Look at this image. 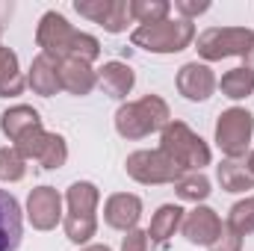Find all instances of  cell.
<instances>
[{"label": "cell", "instance_id": "obj_1", "mask_svg": "<svg viewBox=\"0 0 254 251\" xmlns=\"http://www.w3.org/2000/svg\"><path fill=\"white\" fill-rule=\"evenodd\" d=\"M36 45L42 48V54L54 63L63 60H83V63H95L101 57V42L89 33H80L68 24V18L60 12H45L39 27H36Z\"/></svg>", "mask_w": 254, "mask_h": 251}, {"label": "cell", "instance_id": "obj_2", "mask_svg": "<svg viewBox=\"0 0 254 251\" xmlns=\"http://www.w3.org/2000/svg\"><path fill=\"white\" fill-rule=\"evenodd\" d=\"M98 201H101V192L89 181H77L65 192L68 213L63 216V228H65V237L74 246H86L95 237V231H98V216H95Z\"/></svg>", "mask_w": 254, "mask_h": 251}, {"label": "cell", "instance_id": "obj_3", "mask_svg": "<svg viewBox=\"0 0 254 251\" xmlns=\"http://www.w3.org/2000/svg\"><path fill=\"white\" fill-rule=\"evenodd\" d=\"M160 151L181 172H201L213 160L210 145L190 125H184V122H169V125L160 130Z\"/></svg>", "mask_w": 254, "mask_h": 251}, {"label": "cell", "instance_id": "obj_4", "mask_svg": "<svg viewBox=\"0 0 254 251\" xmlns=\"http://www.w3.org/2000/svg\"><path fill=\"white\" fill-rule=\"evenodd\" d=\"M172 122L169 104L160 95H145L139 101H127L116 113V130L125 139H145Z\"/></svg>", "mask_w": 254, "mask_h": 251}, {"label": "cell", "instance_id": "obj_5", "mask_svg": "<svg viewBox=\"0 0 254 251\" xmlns=\"http://www.w3.org/2000/svg\"><path fill=\"white\" fill-rule=\"evenodd\" d=\"M130 42L148 54H181L195 42V24L192 21H160V24H145L130 33Z\"/></svg>", "mask_w": 254, "mask_h": 251}, {"label": "cell", "instance_id": "obj_6", "mask_svg": "<svg viewBox=\"0 0 254 251\" xmlns=\"http://www.w3.org/2000/svg\"><path fill=\"white\" fill-rule=\"evenodd\" d=\"M254 39L249 27H210L195 39V51L204 63H219L228 57H246Z\"/></svg>", "mask_w": 254, "mask_h": 251}, {"label": "cell", "instance_id": "obj_7", "mask_svg": "<svg viewBox=\"0 0 254 251\" xmlns=\"http://www.w3.org/2000/svg\"><path fill=\"white\" fill-rule=\"evenodd\" d=\"M254 136V116L243 107H231L216 119V145L228 160H240L249 154Z\"/></svg>", "mask_w": 254, "mask_h": 251}, {"label": "cell", "instance_id": "obj_8", "mask_svg": "<svg viewBox=\"0 0 254 251\" xmlns=\"http://www.w3.org/2000/svg\"><path fill=\"white\" fill-rule=\"evenodd\" d=\"M125 169L136 184H145V187L178 184L181 175H187V172H181L160 148H157V151H133V154L127 157Z\"/></svg>", "mask_w": 254, "mask_h": 251}, {"label": "cell", "instance_id": "obj_9", "mask_svg": "<svg viewBox=\"0 0 254 251\" xmlns=\"http://www.w3.org/2000/svg\"><path fill=\"white\" fill-rule=\"evenodd\" d=\"M27 219L36 231H54L63 222V195L54 187H36L27 198Z\"/></svg>", "mask_w": 254, "mask_h": 251}, {"label": "cell", "instance_id": "obj_10", "mask_svg": "<svg viewBox=\"0 0 254 251\" xmlns=\"http://www.w3.org/2000/svg\"><path fill=\"white\" fill-rule=\"evenodd\" d=\"M216 74L207 63H187L181 65L178 71V92L187 98V101H207L213 92H216Z\"/></svg>", "mask_w": 254, "mask_h": 251}, {"label": "cell", "instance_id": "obj_11", "mask_svg": "<svg viewBox=\"0 0 254 251\" xmlns=\"http://www.w3.org/2000/svg\"><path fill=\"white\" fill-rule=\"evenodd\" d=\"M222 219H219V213L216 210H210V207H195L190 210L187 216H184V225H181V231H184V237L190 240L192 246H213V240L222 234Z\"/></svg>", "mask_w": 254, "mask_h": 251}, {"label": "cell", "instance_id": "obj_12", "mask_svg": "<svg viewBox=\"0 0 254 251\" xmlns=\"http://www.w3.org/2000/svg\"><path fill=\"white\" fill-rule=\"evenodd\" d=\"M142 216V198L139 195H130V192H116L107 198L104 204V222L116 231H133L136 222Z\"/></svg>", "mask_w": 254, "mask_h": 251}, {"label": "cell", "instance_id": "obj_13", "mask_svg": "<svg viewBox=\"0 0 254 251\" xmlns=\"http://www.w3.org/2000/svg\"><path fill=\"white\" fill-rule=\"evenodd\" d=\"M21 237H24V222H21L18 198L0 189V251H18Z\"/></svg>", "mask_w": 254, "mask_h": 251}, {"label": "cell", "instance_id": "obj_14", "mask_svg": "<svg viewBox=\"0 0 254 251\" xmlns=\"http://www.w3.org/2000/svg\"><path fill=\"white\" fill-rule=\"evenodd\" d=\"M60 68V83H63L65 92L71 95H89L95 86H98V71L92 68V63H83V60H63L57 63Z\"/></svg>", "mask_w": 254, "mask_h": 251}, {"label": "cell", "instance_id": "obj_15", "mask_svg": "<svg viewBox=\"0 0 254 251\" xmlns=\"http://www.w3.org/2000/svg\"><path fill=\"white\" fill-rule=\"evenodd\" d=\"M133 83H136V74L127 63L113 60V63H104V68H98V86L116 101H125L133 92Z\"/></svg>", "mask_w": 254, "mask_h": 251}, {"label": "cell", "instance_id": "obj_16", "mask_svg": "<svg viewBox=\"0 0 254 251\" xmlns=\"http://www.w3.org/2000/svg\"><path fill=\"white\" fill-rule=\"evenodd\" d=\"M39 127H42V116H39L33 107H27V104L9 107V110L0 116V130H3V136H6L9 142H18V139H24L27 133L39 130Z\"/></svg>", "mask_w": 254, "mask_h": 251}, {"label": "cell", "instance_id": "obj_17", "mask_svg": "<svg viewBox=\"0 0 254 251\" xmlns=\"http://www.w3.org/2000/svg\"><path fill=\"white\" fill-rule=\"evenodd\" d=\"M27 86H30L36 95H42V98H51V95H57V92L63 89L57 63H54V60H48L45 54H39V57L33 60V65H30Z\"/></svg>", "mask_w": 254, "mask_h": 251}, {"label": "cell", "instance_id": "obj_18", "mask_svg": "<svg viewBox=\"0 0 254 251\" xmlns=\"http://www.w3.org/2000/svg\"><path fill=\"white\" fill-rule=\"evenodd\" d=\"M184 210L178 207V204H163L154 216H151V228H148V237H151V243L154 246H166L172 237H175V231L184 225Z\"/></svg>", "mask_w": 254, "mask_h": 251}, {"label": "cell", "instance_id": "obj_19", "mask_svg": "<svg viewBox=\"0 0 254 251\" xmlns=\"http://www.w3.org/2000/svg\"><path fill=\"white\" fill-rule=\"evenodd\" d=\"M216 181L222 184L225 192H246V189H254V175L249 172L246 163L240 160H222L216 166Z\"/></svg>", "mask_w": 254, "mask_h": 251}, {"label": "cell", "instance_id": "obj_20", "mask_svg": "<svg viewBox=\"0 0 254 251\" xmlns=\"http://www.w3.org/2000/svg\"><path fill=\"white\" fill-rule=\"evenodd\" d=\"M27 86V77L18 68V57L9 48H0V98H15Z\"/></svg>", "mask_w": 254, "mask_h": 251}, {"label": "cell", "instance_id": "obj_21", "mask_svg": "<svg viewBox=\"0 0 254 251\" xmlns=\"http://www.w3.org/2000/svg\"><path fill=\"white\" fill-rule=\"evenodd\" d=\"M219 89H222V95L225 98H231V101H243V98H249L254 92V74L249 68H231V71H225L222 74V83H219Z\"/></svg>", "mask_w": 254, "mask_h": 251}, {"label": "cell", "instance_id": "obj_22", "mask_svg": "<svg viewBox=\"0 0 254 251\" xmlns=\"http://www.w3.org/2000/svg\"><path fill=\"white\" fill-rule=\"evenodd\" d=\"M175 192H178V198L181 201H190V204H201V201H207L210 198V181L201 175V172H187V175H181V181L175 184Z\"/></svg>", "mask_w": 254, "mask_h": 251}, {"label": "cell", "instance_id": "obj_23", "mask_svg": "<svg viewBox=\"0 0 254 251\" xmlns=\"http://www.w3.org/2000/svg\"><path fill=\"white\" fill-rule=\"evenodd\" d=\"M169 12H172L169 0H130V15H133V21H139V27L160 24L169 18Z\"/></svg>", "mask_w": 254, "mask_h": 251}, {"label": "cell", "instance_id": "obj_24", "mask_svg": "<svg viewBox=\"0 0 254 251\" xmlns=\"http://www.w3.org/2000/svg\"><path fill=\"white\" fill-rule=\"evenodd\" d=\"M234 234H240V237H249L254 234V195L249 198H243V201H237L234 207H231V213H228V222H225Z\"/></svg>", "mask_w": 254, "mask_h": 251}, {"label": "cell", "instance_id": "obj_25", "mask_svg": "<svg viewBox=\"0 0 254 251\" xmlns=\"http://www.w3.org/2000/svg\"><path fill=\"white\" fill-rule=\"evenodd\" d=\"M65 160H68V145H65V139L60 133H48L45 136V145H42V151H39V166L42 169H63Z\"/></svg>", "mask_w": 254, "mask_h": 251}, {"label": "cell", "instance_id": "obj_26", "mask_svg": "<svg viewBox=\"0 0 254 251\" xmlns=\"http://www.w3.org/2000/svg\"><path fill=\"white\" fill-rule=\"evenodd\" d=\"M24 175H27V160L15 151V145L0 148V181L18 184V181H24Z\"/></svg>", "mask_w": 254, "mask_h": 251}, {"label": "cell", "instance_id": "obj_27", "mask_svg": "<svg viewBox=\"0 0 254 251\" xmlns=\"http://www.w3.org/2000/svg\"><path fill=\"white\" fill-rule=\"evenodd\" d=\"M130 21H133V15H130V0H113V9H110L107 21H104L101 27H104L107 33H125Z\"/></svg>", "mask_w": 254, "mask_h": 251}, {"label": "cell", "instance_id": "obj_28", "mask_svg": "<svg viewBox=\"0 0 254 251\" xmlns=\"http://www.w3.org/2000/svg\"><path fill=\"white\" fill-rule=\"evenodd\" d=\"M74 9H77L83 18H89V21H95V24H104L107 15H110V9H113V0H77Z\"/></svg>", "mask_w": 254, "mask_h": 251}, {"label": "cell", "instance_id": "obj_29", "mask_svg": "<svg viewBox=\"0 0 254 251\" xmlns=\"http://www.w3.org/2000/svg\"><path fill=\"white\" fill-rule=\"evenodd\" d=\"M45 136H48V130L39 127V130L27 133L24 139H18V142H15V151H18L24 160H39V151H42V145H45Z\"/></svg>", "mask_w": 254, "mask_h": 251}, {"label": "cell", "instance_id": "obj_30", "mask_svg": "<svg viewBox=\"0 0 254 251\" xmlns=\"http://www.w3.org/2000/svg\"><path fill=\"white\" fill-rule=\"evenodd\" d=\"M122 251H154V243H151L148 231L133 228V231H127L125 240H122Z\"/></svg>", "mask_w": 254, "mask_h": 251}, {"label": "cell", "instance_id": "obj_31", "mask_svg": "<svg viewBox=\"0 0 254 251\" xmlns=\"http://www.w3.org/2000/svg\"><path fill=\"white\" fill-rule=\"evenodd\" d=\"M210 251H243V237H240V234H234V231L225 225V228H222V234L213 240Z\"/></svg>", "mask_w": 254, "mask_h": 251}, {"label": "cell", "instance_id": "obj_32", "mask_svg": "<svg viewBox=\"0 0 254 251\" xmlns=\"http://www.w3.org/2000/svg\"><path fill=\"white\" fill-rule=\"evenodd\" d=\"M207 9H210L207 0H198V3H195V0H175V12H181L184 21H192L195 15H204Z\"/></svg>", "mask_w": 254, "mask_h": 251}, {"label": "cell", "instance_id": "obj_33", "mask_svg": "<svg viewBox=\"0 0 254 251\" xmlns=\"http://www.w3.org/2000/svg\"><path fill=\"white\" fill-rule=\"evenodd\" d=\"M243 60H246L243 68H249V71L254 74V39H252V45H249V51H246V57H243Z\"/></svg>", "mask_w": 254, "mask_h": 251}, {"label": "cell", "instance_id": "obj_34", "mask_svg": "<svg viewBox=\"0 0 254 251\" xmlns=\"http://www.w3.org/2000/svg\"><path fill=\"white\" fill-rule=\"evenodd\" d=\"M80 251H113L110 246H83Z\"/></svg>", "mask_w": 254, "mask_h": 251}, {"label": "cell", "instance_id": "obj_35", "mask_svg": "<svg viewBox=\"0 0 254 251\" xmlns=\"http://www.w3.org/2000/svg\"><path fill=\"white\" fill-rule=\"evenodd\" d=\"M246 166H249V172H252V175H254V151H252V154H249V163H246Z\"/></svg>", "mask_w": 254, "mask_h": 251}, {"label": "cell", "instance_id": "obj_36", "mask_svg": "<svg viewBox=\"0 0 254 251\" xmlns=\"http://www.w3.org/2000/svg\"><path fill=\"white\" fill-rule=\"evenodd\" d=\"M0 48H3V45H0Z\"/></svg>", "mask_w": 254, "mask_h": 251}]
</instances>
